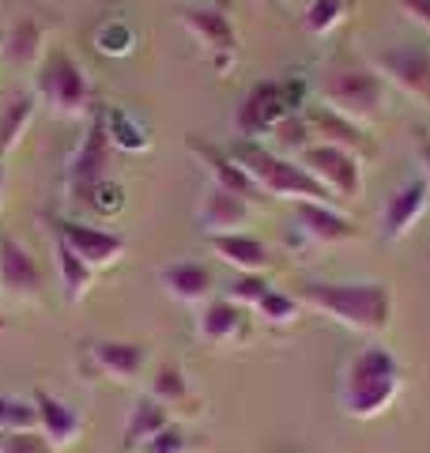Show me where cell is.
Listing matches in <instances>:
<instances>
[{
  "label": "cell",
  "mask_w": 430,
  "mask_h": 453,
  "mask_svg": "<svg viewBox=\"0 0 430 453\" xmlns=\"http://www.w3.org/2000/svg\"><path fill=\"white\" fill-rule=\"evenodd\" d=\"M298 303L318 314L340 321L343 329L363 336H378L393 321V288L378 280H333V283H303Z\"/></svg>",
  "instance_id": "6da1fadb"
},
{
  "label": "cell",
  "mask_w": 430,
  "mask_h": 453,
  "mask_svg": "<svg viewBox=\"0 0 430 453\" xmlns=\"http://www.w3.org/2000/svg\"><path fill=\"white\" fill-rule=\"evenodd\" d=\"M400 381L404 374H400V359L393 356V348L366 344L363 351H355V359L343 371L340 408L351 419H374L396 401Z\"/></svg>",
  "instance_id": "7a4b0ae2"
},
{
  "label": "cell",
  "mask_w": 430,
  "mask_h": 453,
  "mask_svg": "<svg viewBox=\"0 0 430 453\" xmlns=\"http://www.w3.org/2000/svg\"><path fill=\"white\" fill-rule=\"evenodd\" d=\"M234 159L242 163V170L257 181L261 193H272V196H287V201H313V204H333V193H328L318 178L310 174L303 163L287 159V155H276L253 140H242L234 144Z\"/></svg>",
  "instance_id": "3957f363"
},
{
  "label": "cell",
  "mask_w": 430,
  "mask_h": 453,
  "mask_svg": "<svg viewBox=\"0 0 430 453\" xmlns=\"http://www.w3.org/2000/svg\"><path fill=\"white\" fill-rule=\"evenodd\" d=\"M35 88L42 95V103L53 113H61V118H80V113L91 110V83L83 76V68L72 61V53H65V50L46 53Z\"/></svg>",
  "instance_id": "277c9868"
},
{
  "label": "cell",
  "mask_w": 430,
  "mask_h": 453,
  "mask_svg": "<svg viewBox=\"0 0 430 453\" xmlns=\"http://www.w3.org/2000/svg\"><path fill=\"white\" fill-rule=\"evenodd\" d=\"M325 103L336 113H343L355 125L374 121L381 106H385V80L374 73V68H343V73H333L321 83Z\"/></svg>",
  "instance_id": "5b68a950"
},
{
  "label": "cell",
  "mask_w": 430,
  "mask_h": 453,
  "mask_svg": "<svg viewBox=\"0 0 430 453\" xmlns=\"http://www.w3.org/2000/svg\"><path fill=\"white\" fill-rule=\"evenodd\" d=\"M110 125L103 121V113H95L88 125V136L80 140L76 155L68 159V196H76L80 204H91L95 193L106 186V170H110Z\"/></svg>",
  "instance_id": "8992f818"
},
{
  "label": "cell",
  "mask_w": 430,
  "mask_h": 453,
  "mask_svg": "<svg viewBox=\"0 0 430 453\" xmlns=\"http://www.w3.org/2000/svg\"><path fill=\"white\" fill-rule=\"evenodd\" d=\"M298 163H303L328 193L340 196V201H355V196L363 193V166H358V155H351V151L333 148V144H310Z\"/></svg>",
  "instance_id": "52a82bcc"
},
{
  "label": "cell",
  "mask_w": 430,
  "mask_h": 453,
  "mask_svg": "<svg viewBox=\"0 0 430 453\" xmlns=\"http://www.w3.org/2000/svg\"><path fill=\"white\" fill-rule=\"evenodd\" d=\"M291 83H257V88L246 95V103L238 106V133L242 136H265V133H276V125L291 118Z\"/></svg>",
  "instance_id": "ba28073f"
},
{
  "label": "cell",
  "mask_w": 430,
  "mask_h": 453,
  "mask_svg": "<svg viewBox=\"0 0 430 453\" xmlns=\"http://www.w3.org/2000/svg\"><path fill=\"white\" fill-rule=\"evenodd\" d=\"M374 73L393 80L400 91L430 106V50L426 46H389L374 57Z\"/></svg>",
  "instance_id": "9c48e42d"
},
{
  "label": "cell",
  "mask_w": 430,
  "mask_h": 453,
  "mask_svg": "<svg viewBox=\"0 0 430 453\" xmlns=\"http://www.w3.org/2000/svg\"><path fill=\"white\" fill-rule=\"evenodd\" d=\"M181 23L200 46L215 57V68L227 73L238 53V31L219 8H181Z\"/></svg>",
  "instance_id": "30bf717a"
},
{
  "label": "cell",
  "mask_w": 430,
  "mask_h": 453,
  "mask_svg": "<svg viewBox=\"0 0 430 453\" xmlns=\"http://www.w3.org/2000/svg\"><path fill=\"white\" fill-rule=\"evenodd\" d=\"M0 295L12 303L42 299V268L16 238H0Z\"/></svg>",
  "instance_id": "8fae6325"
},
{
  "label": "cell",
  "mask_w": 430,
  "mask_h": 453,
  "mask_svg": "<svg viewBox=\"0 0 430 453\" xmlns=\"http://www.w3.org/2000/svg\"><path fill=\"white\" fill-rule=\"evenodd\" d=\"M57 238L76 253L88 268H110L113 261L125 253V238L103 231V226H88V223H57Z\"/></svg>",
  "instance_id": "7c38bea8"
},
{
  "label": "cell",
  "mask_w": 430,
  "mask_h": 453,
  "mask_svg": "<svg viewBox=\"0 0 430 453\" xmlns=\"http://www.w3.org/2000/svg\"><path fill=\"white\" fill-rule=\"evenodd\" d=\"M189 151L208 166V174H211V181L219 189L234 193V196H242V201H250V204L265 201V193L257 189V181L246 174V170H242V163L234 159L231 151L215 148V144H208V140H200V136H189Z\"/></svg>",
  "instance_id": "4fadbf2b"
},
{
  "label": "cell",
  "mask_w": 430,
  "mask_h": 453,
  "mask_svg": "<svg viewBox=\"0 0 430 453\" xmlns=\"http://www.w3.org/2000/svg\"><path fill=\"white\" fill-rule=\"evenodd\" d=\"M426 204H430L426 181L423 178H408L404 186L385 201V211H381V238L385 242H400V238L415 226V219L426 211Z\"/></svg>",
  "instance_id": "5bb4252c"
},
{
  "label": "cell",
  "mask_w": 430,
  "mask_h": 453,
  "mask_svg": "<svg viewBox=\"0 0 430 453\" xmlns=\"http://www.w3.org/2000/svg\"><path fill=\"white\" fill-rule=\"evenodd\" d=\"M35 412H38V431L50 438V446L53 449H65V446H72L80 438V431H83V419H80V412L72 404H65L61 396H53L50 389H35Z\"/></svg>",
  "instance_id": "9a60e30c"
},
{
  "label": "cell",
  "mask_w": 430,
  "mask_h": 453,
  "mask_svg": "<svg viewBox=\"0 0 430 453\" xmlns=\"http://www.w3.org/2000/svg\"><path fill=\"white\" fill-rule=\"evenodd\" d=\"M246 325H250V310L246 306H238L231 299H211L204 310H200L196 333H200L204 344L223 348V344H234V340L246 336Z\"/></svg>",
  "instance_id": "2e32d148"
},
{
  "label": "cell",
  "mask_w": 430,
  "mask_h": 453,
  "mask_svg": "<svg viewBox=\"0 0 430 453\" xmlns=\"http://www.w3.org/2000/svg\"><path fill=\"white\" fill-rule=\"evenodd\" d=\"M91 363L98 374H106L113 381H136L148 363V348L136 340H98L91 344Z\"/></svg>",
  "instance_id": "e0dca14e"
},
{
  "label": "cell",
  "mask_w": 430,
  "mask_h": 453,
  "mask_svg": "<svg viewBox=\"0 0 430 453\" xmlns=\"http://www.w3.org/2000/svg\"><path fill=\"white\" fill-rule=\"evenodd\" d=\"M295 219L298 226L313 238V242H325V246H340V242H351L355 238V223L348 216H340L333 204H313V201H298L295 204Z\"/></svg>",
  "instance_id": "ac0fdd59"
},
{
  "label": "cell",
  "mask_w": 430,
  "mask_h": 453,
  "mask_svg": "<svg viewBox=\"0 0 430 453\" xmlns=\"http://www.w3.org/2000/svg\"><path fill=\"white\" fill-rule=\"evenodd\" d=\"M306 125H310V133L313 136H321V144H333V148H343V151H366V133H363V125H355L348 121L343 113H336L333 106H310L306 110Z\"/></svg>",
  "instance_id": "d6986e66"
},
{
  "label": "cell",
  "mask_w": 430,
  "mask_h": 453,
  "mask_svg": "<svg viewBox=\"0 0 430 453\" xmlns=\"http://www.w3.org/2000/svg\"><path fill=\"white\" fill-rule=\"evenodd\" d=\"M159 283H163V291L170 295V299H178L185 306L204 303L211 295V288H215L208 265H200V261H174V265H166L159 273Z\"/></svg>",
  "instance_id": "ffe728a7"
},
{
  "label": "cell",
  "mask_w": 430,
  "mask_h": 453,
  "mask_svg": "<svg viewBox=\"0 0 430 453\" xmlns=\"http://www.w3.org/2000/svg\"><path fill=\"white\" fill-rule=\"evenodd\" d=\"M170 427V408L159 404L151 393H143L133 401L125 416V431H121V446L125 449H136V446H148L155 434Z\"/></svg>",
  "instance_id": "44dd1931"
},
{
  "label": "cell",
  "mask_w": 430,
  "mask_h": 453,
  "mask_svg": "<svg viewBox=\"0 0 430 453\" xmlns=\"http://www.w3.org/2000/svg\"><path fill=\"white\" fill-rule=\"evenodd\" d=\"M250 208H253L250 201H242V196L211 186L204 204H200V223H204L208 234H234L238 226H246Z\"/></svg>",
  "instance_id": "7402d4cb"
},
{
  "label": "cell",
  "mask_w": 430,
  "mask_h": 453,
  "mask_svg": "<svg viewBox=\"0 0 430 453\" xmlns=\"http://www.w3.org/2000/svg\"><path fill=\"white\" fill-rule=\"evenodd\" d=\"M211 250L219 253V257L227 265H234L238 273H261V268L268 265V246L261 242V238L253 234H211Z\"/></svg>",
  "instance_id": "603a6c76"
},
{
  "label": "cell",
  "mask_w": 430,
  "mask_h": 453,
  "mask_svg": "<svg viewBox=\"0 0 430 453\" xmlns=\"http://www.w3.org/2000/svg\"><path fill=\"white\" fill-rule=\"evenodd\" d=\"M53 261H57V276H61V291H65V303H80L88 288L95 283V268L83 265L76 253H72L61 238H53Z\"/></svg>",
  "instance_id": "cb8c5ba5"
},
{
  "label": "cell",
  "mask_w": 430,
  "mask_h": 453,
  "mask_svg": "<svg viewBox=\"0 0 430 453\" xmlns=\"http://www.w3.org/2000/svg\"><path fill=\"white\" fill-rule=\"evenodd\" d=\"M31 118H35V95H16L0 106V155H8L19 144Z\"/></svg>",
  "instance_id": "d4e9b609"
},
{
  "label": "cell",
  "mask_w": 430,
  "mask_h": 453,
  "mask_svg": "<svg viewBox=\"0 0 430 453\" xmlns=\"http://www.w3.org/2000/svg\"><path fill=\"white\" fill-rule=\"evenodd\" d=\"M4 53L16 65H31L42 57V27L35 19H19L12 31L4 35Z\"/></svg>",
  "instance_id": "484cf974"
},
{
  "label": "cell",
  "mask_w": 430,
  "mask_h": 453,
  "mask_svg": "<svg viewBox=\"0 0 430 453\" xmlns=\"http://www.w3.org/2000/svg\"><path fill=\"white\" fill-rule=\"evenodd\" d=\"M151 396L166 408H178V404H189V381H185L181 366L174 363H163L151 378Z\"/></svg>",
  "instance_id": "4316f807"
},
{
  "label": "cell",
  "mask_w": 430,
  "mask_h": 453,
  "mask_svg": "<svg viewBox=\"0 0 430 453\" xmlns=\"http://www.w3.org/2000/svg\"><path fill=\"white\" fill-rule=\"evenodd\" d=\"M35 427H38L35 401L0 393V434H4V431H35Z\"/></svg>",
  "instance_id": "83f0119b"
},
{
  "label": "cell",
  "mask_w": 430,
  "mask_h": 453,
  "mask_svg": "<svg viewBox=\"0 0 430 453\" xmlns=\"http://www.w3.org/2000/svg\"><path fill=\"white\" fill-rule=\"evenodd\" d=\"M355 8V0H313L306 8V27L313 35H328L336 23H343V16Z\"/></svg>",
  "instance_id": "f1b7e54d"
},
{
  "label": "cell",
  "mask_w": 430,
  "mask_h": 453,
  "mask_svg": "<svg viewBox=\"0 0 430 453\" xmlns=\"http://www.w3.org/2000/svg\"><path fill=\"white\" fill-rule=\"evenodd\" d=\"M298 306H303V303H298L295 295H283V291L272 288L253 310H257V314H261L265 321H272V325H291V321L298 318Z\"/></svg>",
  "instance_id": "f546056e"
},
{
  "label": "cell",
  "mask_w": 430,
  "mask_h": 453,
  "mask_svg": "<svg viewBox=\"0 0 430 453\" xmlns=\"http://www.w3.org/2000/svg\"><path fill=\"white\" fill-rule=\"evenodd\" d=\"M268 291H272V283H268L261 273H242V276L231 283V295H227V299L238 303V306H246V310H253Z\"/></svg>",
  "instance_id": "4dcf8cb0"
},
{
  "label": "cell",
  "mask_w": 430,
  "mask_h": 453,
  "mask_svg": "<svg viewBox=\"0 0 430 453\" xmlns=\"http://www.w3.org/2000/svg\"><path fill=\"white\" fill-rule=\"evenodd\" d=\"M0 453H57L50 446V438L35 431H4L0 434Z\"/></svg>",
  "instance_id": "1f68e13d"
},
{
  "label": "cell",
  "mask_w": 430,
  "mask_h": 453,
  "mask_svg": "<svg viewBox=\"0 0 430 453\" xmlns=\"http://www.w3.org/2000/svg\"><path fill=\"white\" fill-rule=\"evenodd\" d=\"M272 136H276L280 140V148H287V151H298V155H303L306 148H310V125H306V118H295V113H291V118H287V121H280L276 125V133H272Z\"/></svg>",
  "instance_id": "d6a6232c"
},
{
  "label": "cell",
  "mask_w": 430,
  "mask_h": 453,
  "mask_svg": "<svg viewBox=\"0 0 430 453\" xmlns=\"http://www.w3.org/2000/svg\"><path fill=\"white\" fill-rule=\"evenodd\" d=\"M185 449H189V438H185V431L174 427V423H170L166 431H159L148 446H143V453H185Z\"/></svg>",
  "instance_id": "836d02e7"
},
{
  "label": "cell",
  "mask_w": 430,
  "mask_h": 453,
  "mask_svg": "<svg viewBox=\"0 0 430 453\" xmlns=\"http://www.w3.org/2000/svg\"><path fill=\"white\" fill-rule=\"evenodd\" d=\"M400 8H404L415 23L430 27V0H400Z\"/></svg>",
  "instance_id": "e575fe53"
},
{
  "label": "cell",
  "mask_w": 430,
  "mask_h": 453,
  "mask_svg": "<svg viewBox=\"0 0 430 453\" xmlns=\"http://www.w3.org/2000/svg\"><path fill=\"white\" fill-rule=\"evenodd\" d=\"M419 166H423V181H426V193H430V140L419 144Z\"/></svg>",
  "instance_id": "d590c367"
},
{
  "label": "cell",
  "mask_w": 430,
  "mask_h": 453,
  "mask_svg": "<svg viewBox=\"0 0 430 453\" xmlns=\"http://www.w3.org/2000/svg\"><path fill=\"white\" fill-rule=\"evenodd\" d=\"M0 196H4V166H0Z\"/></svg>",
  "instance_id": "8d00e7d4"
},
{
  "label": "cell",
  "mask_w": 430,
  "mask_h": 453,
  "mask_svg": "<svg viewBox=\"0 0 430 453\" xmlns=\"http://www.w3.org/2000/svg\"><path fill=\"white\" fill-rule=\"evenodd\" d=\"M0 50H4V35H0Z\"/></svg>",
  "instance_id": "74e56055"
},
{
  "label": "cell",
  "mask_w": 430,
  "mask_h": 453,
  "mask_svg": "<svg viewBox=\"0 0 430 453\" xmlns=\"http://www.w3.org/2000/svg\"><path fill=\"white\" fill-rule=\"evenodd\" d=\"M265 4H276V0H265Z\"/></svg>",
  "instance_id": "f35d334b"
}]
</instances>
